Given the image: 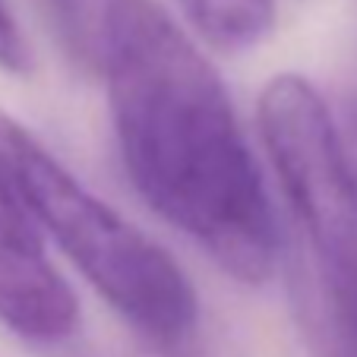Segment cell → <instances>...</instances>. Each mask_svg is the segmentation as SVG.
I'll return each instance as SVG.
<instances>
[{
  "label": "cell",
  "instance_id": "cell-2",
  "mask_svg": "<svg viewBox=\"0 0 357 357\" xmlns=\"http://www.w3.org/2000/svg\"><path fill=\"white\" fill-rule=\"evenodd\" d=\"M259 133L291 222V301L313 357H357V174L326 101L294 73L259 95Z\"/></svg>",
  "mask_w": 357,
  "mask_h": 357
},
{
  "label": "cell",
  "instance_id": "cell-5",
  "mask_svg": "<svg viewBox=\"0 0 357 357\" xmlns=\"http://www.w3.org/2000/svg\"><path fill=\"white\" fill-rule=\"evenodd\" d=\"M193 29L222 51H243L266 38L275 0H177Z\"/></svg>",
  "mask_w": 357,
  "mask_h": 357
},
{
  "label": "cell",
  "instance_id": "cell-1",
  "mask_svg": "<svg viewBox=\"0 0 357 357\" xmlns=\"http://www.w3.org/2000/svg\"><path fill=\"white\" fill-rule=\"evenodd\" d=\"M98 73L142 199L225 272L263 282L275 266V218L212 63L158 3L114 0Z\"/></svg>",
  "mask_w": 357,
  "mask_h": 357
},
{
  "label": "cell",
  "instance_id": "cell-7",
  "mask_svg": "<svg viewBox=\"0 0 357 357\" xmlns=\"http://www.w3.org/2000/svg\"><path fill=\"white\" fill-rule=\"evenodd\" d=\"M0 67L10 70V73H26L29 70V47L3 0H0Z\"/></svg>",
  "mask_w": 357,
  "mask_h": 357
},
{
  "label": "cell",
  "instance_id": "cell-4",
  "mask_svg": "<svg viewBox=\"0 0 357 357\" xmlns=\"http://www.w3.org/2000/svg\"><path fill=\"white\" fill-rule=\"evenodd\" d=\"M0 319L22 338L61 342L73 335L79 307L70 284L45 257L29 212L0 181Z\"/></svg>",
  "mask_w": 357,
  "mask_h": 357
},
{
  "label": "cell",
  "instance_id": "cell-6",
  "mask_svg": "<svg viewBox=\"0 0 357 357\" xmlns=\"http://www.w3.org/2000/svg\"><path fill=\"white\" fill-rule=\"evenodd\" d=\"M114 0H47L51 20L61 35L63 47L79 67L98 73L101 41L108 29V16Z\"/></svg>",
  "mask_w": 357,
  "mask_h": 357
},
{
  "label": "cell",
  "instance_id": "cell-8",
  "mask_svg": "<svg viewBox=\"0 0 357 357\" xmlns=\"http://www.w3.org/2000/svg\"><path fill=\"white\" fill-rule=\"evenodd\" d=\"M344 146H348V155L351 165H354V174H357V95L348 101V117H344Z\"/></svg>",
  "mask_w": 357,
  "mask_h": 357
},
{
  "label": "cell",
  "instance_id": "cell-3",
  "mask_svg": "<svg viewBox=\"0 0 357 357\" xmlns=\"http://www.w3.org/2000/svg\"><path fill=\"white\" fill-rule=\"evenodd\" d=\"M0 181L32 222L61 243L86 282L158 344H181L196 326V294L181 266L92 196L22 123L0 111Z\"/></svg>",
  "mask_w": 357,
  "mask_h": 357
}]
</instances>
